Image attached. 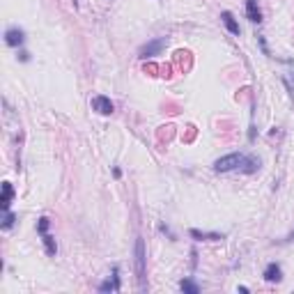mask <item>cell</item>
Masks as SVG:
<instances>
[{
	"label": "cell",
	"instance_id": "obj_1",
	"mask_svg": "<svg viewBox=\"0 0 294 294\" xmlns=\"http://www.w3.org/2000/svg\"><path fill=\"white\" fill-rule=\"evenodd\" d=\"M260 168V159L244 154H225L214 161L216 173H230V170H244V173H255Z\"/></svg>",
	"mask_w": 294,
	"mask_h": 294
},
{
	"label": "cell",
	"instance_id": "obj_2",
	"mask_svg": "<svg viewBox=\"0 0 294 294\" xmlns=\"http://www.w3.org/2000/svg\"><path fill=\"white\" fill-rule=\"evenodd\" d=\"M136 274H138V281H140V288L145 290V241L136 239Z\"/></svg>",
	"mask_w": 294,
	"mask_h": 294
},
{
	"label": "cell",
	"instance_id": "obj_3",
	"mask_svg": "<svg viewBox=\"0 0 294 294\" xmlns=\"http://www.w3.org/2000/svg\"><path fill=\"white\" fill-rule=\"evenodd\" d=\"M163 46H166V39L163 37H159V39H154V42L150 44H145L143 48H140V58H154V55H159L163 51Z\"/></svg>",
	"mask_w": 294,
	"mask_h": 294
},
{
	"label": "cell",
	"instance_id": "obj_4",
	"mask_svg": "<svg viewBox=\"0 0 294 294\" xmlns=\"http://www.w3.org/2000/svg\"><path fill=\"white\" fill-rule=\"evenodd\" d=\"M92 108H95L99 115H110L115 110V106H113V101H110L108 97L97 95L95 99H92Z\"/></svg>",
	"mask_w": 294,
	"mask_h": 294
},
{
	"label": "cell",
	"instance_id": "obj_5",
	"mask_svg": "<svg viewBox=\"0 0 294 294\" xmlns=\"http://www.w3.org/2000/svg\"><path fill=\"white\" fill-rule=\"evenodd\" d=\"M25 39V32L21 30V28H9V30L5 32V42L7 46H21Z\"/></svg>",
	"mask_w": 294,
	"mask_h": 294
},
{
	"label": "cell",
	"instance_id": "obj_6",
	"mask_svg": "<svg viewBox=\"0 0 294 294\" xmlns=\"http://www.w3.org/2000/svg\"><path fill=\"white\" fill-rule=\"evenodd\" d=\"M264 281L267 283H278L283 278V271H281V264H276V262H271V264H267V269H264Z\"/></svg>",
	"mask_w": 294,
	"mask_h": 294
},
{
	"label": "cell",
	"instance_id": "obj_7",
	"mask_svg": "<svg viewBox=\"0 0 294 294\" xmlns=\"http://www.w3.org/2000/svg\"><path fill=\"white\" fill-rule=\"evenodd\" d=\"M120 290V276H117V267L113 269V278L99 285V292H117Z\"/></svg>",
	"mask_w": 294,
	"mask_h": 294
},
{
	"label": "cell",
	"instance_id": "obj_8",
	"mask_svg": "<svg viewBox=\"0 0 294 294\" xmlns=\"http://www.w3.org/2000/svg\"><path fill=\"white\" fill-rule=\"evenodd\" d=\"M196 241H221L225 234H218V232H200V230H191L189 232Z\"/></svg>",
	"mask_w": 294,
	"mask_h": 294
},
{
	"label": "cell",
	"instance_id": "obj_9",
	"mask_svg": "<svg viewBox=\"0 0 294 294\" xmlns=\"http://www.w3.org/2000/svg\"><path fill=\"white\" fill-rule=\"evenodd\" d=\"M246 14L253 23H260V21H262V12H260L258 0H246Z\"/></svg>",
	"mask_w": 294,
	"mask_h": 294
},
{
	"label": "cell",
	"instance_id": "obj_10",
	"mask_svg": "<svg viewBox=\"0 0 294 294\" xmlns=\"http://www.w3.org/2000/svg\"><path fill=\"white\" fill-rule=\"evenodd\" d=\"M14 198V189L9 182H2V198H0V207L5 211H9V202H12Z\"/></svg>",
	"mask_w": 294,
	"mask_h": 294
},
{
	"label": "cell",
	"instance_id": "obj_11",
	"mask_svg": "<svg viewBox=\"0 0 294 294\" xmlns=\"http://www.w3.org/2000/svg\"><path fill=\"white\" fill-rule=\"evenodd\" d=\"M221 21H223V25L228 28V32H232V35H239V32H241V28H239V23L234 21L232 12H223L221 14Z\"/></svg>",
	"mask_w": 294,
	"mask_h": 294
},
{
	"label": "cell",
	"instance_id": "obj_12",
	"mask_svg": "<svg viewBox=\"0 0 294 294\" xmlns=\"http://www.w3.org/2000/svg\"><path fill=\"white\" fill-rule=\"evenodd\" d=\"M42 241H44V246H46V253L51 255V258H53L55 253H58V246H55V239H53V237H51L48 232H44V234H42Z\"/></svg>",
	"mask_w": 294,
	"mask_h": 294
},
{
	"label": "cell",
	"instance_id": "obj_13",
	"mask_svg": "<svg viewBox=\"0 0 294 294\" xmlns=\"http://www.w3.org/2000/svg\"><path fill=\"white\" fill-rule=\"evenodd\" d=\"M180 290H182V292H186V294H198L200 292L198 285H196L193 281H189V278H184V281L180 283Z\"/></svg>",
	"mask_w": 294,
	"mask_h": 294
},
{
	"label": "cell",
	"instance_id": "obj_14",
	"mask_svg": "<svg viewBox=\"0 0 294 294\" xmlns=\"http://www.w3.org/2000/svg\"><path fill=\"white\" fill-rule=\"evenodd\" d=\"M14 225V214L12 211H5V221H2V230H9Z\"/></svg>",
	"mask_w": 294,
	"mask_h": 294
},
{
	"label": "cell",
	"instance_id": "obj_15",
	"mask_svg": "<svg viewBox=\"0 0 294 294\" xmlns=\"http://www.w3.org/2000/svg\"><path fill=\"white\" fill-rule=\"evenodd\" d=\"M37 230H39L42 234L48 230V218H46V216H42V218H39V223H37Z\"/></svg>",
	"mask_w": 294,
	"mask_h": 294
}]
</instances>
